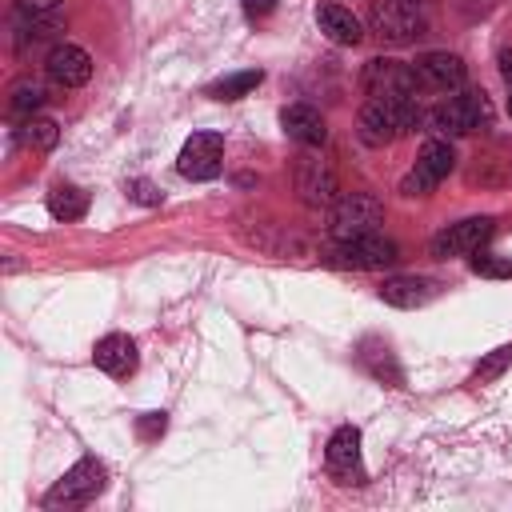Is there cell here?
Instances as JSON below:
<instances>
[{
    "instance_id": "obj_1",
    "label": "cell",
    "mask_w": 512,
    "mask_h": 512,
    "mask_svg": "<svg viewBox=\"0 0 512 512\" xmlns=\"http://www.w3.org/2000/svg\"><path fill=\"white\" fill-rule=\"evenodd\" d=\"M428 0H372L368 28L380 44H416L428 32Z\"/></svg>"
},
{
    "instance_id": "obj_12",
    "label": "cell",
    "mask_w": 512,
    "mask_h": 512,
    "mask_svg": "<svg viewBox=\"0 0 512 512\" xmlns=\"http://www.w3.org/2000/svg\"><path fill=\"white\" fill-rule=\"evenodd\" d=\"M468 184L472 188H508L512 184V140H492L476 148L468 164Z\"/></svg>"
},
{
    "instance_id": "obj_7",
    "label": "cell",
    "mask_w": 512,
    "mask_h": 512,
    "mask_svg": "<svg viewBox=\"0 0 512 512\" xmlns=\"http://www.w3.org/2000/svg\"><path fill=\"white\" fill-rule=\"evenodd\" d=\"M328 260L336 268H360V272H376V268H392L400 260L396 244L380 232H364V236H352V240H336Z\"/></svg>"
},
{
    "instance_id": "obj_29",
    "label": "cell",
    "mask_w": 512,
    "mask_h": 512,
    "mask_svg": "<svg viewBox=\"0 0 512 512\" xmlns=\"http://www.w3.org/2000/svg\"><path fill=\"white\" fill-rule=\"evenodd\" d=\"M64 0H16V8L20 12H32V16H48V12H56Z\"/></svg>"
},
{
    "instance_id": "obj_32",
    "label": "cell",
    "mask_w": 512,
    "mask_h": 512,
    "mask_svg": "<svg viewBox=\"0 0 512 512\" xmlns=\"http://www.w3.org/2000/svg\"><path fill=\"white\" fill-rule=\"evenodd\" d=\"M508 112H512V84H508Z\"/></svg>"
},
{
    "instance_id": "obj_27",
    "label": "cell",
    "mask_w": 512,
    "mask_h": 512,
    "mask_svg": "<svg viewBox=\"0 0 512 512\" xmlns=\"http://www.w3.org/2000/svg\"><path fill=\"white\" fill-rule=\"evenodd\" d=\"M128 196H132L136 204H160V200H164V192H160L152 180H128Z\"/></svg>"
},
{
    "instance_id": "obj_9",
    "label": "cell",
    "mask_w": 512,
    "mask_h": 512,
    "mask_svg": "<svg viewBox=\"0 0 512 512\" xmlns=\"http://www.w3.org/2000/svg\"><path fill=\"white\" fill-rule=\"evenodd\" d=\"M292 180H296V192L308 208H324V204H336L340 200V184H336V172L328 168V160H320L312 148L304 156H296V168H292Z\"/></svg>"
},
{
    "instance_id": "obj_17",
    "label": "cell",
    "mask_w": 512,
    "mask_h": 512,
    "mask_svg": "<svg viewBox=\"0 0 512 512\" xmlns=\"http://www.w3.org/2000/svg\"><path fill=\"white\" fill-rule=\"evenodd\" d=\"M280 124H284V132H288L296 144H304V148H320V144L328 140L324 116H320L312 104H288V108L280 112Z\"/></svg>"
},
{
    "instance_id": "obj_16",
    "label": "cell",
    "mask_w": 512,
    "mask_h": 512,
    "mask_svg": "<svg viewBox=\"0 0 512 512\" xmlns=\"http://www.w3.org/2000/svg\"><path fill=\"white\" fill-rule=\"evenodd\" d=\"M436 292H440V284L432 276H388L380 284V300L392 308H424Z\"/></svg>"
},
{
    "instance_id": "obj_26",
    "label": "cell",
    "mask_w": 512,
    "mask_h": 512,
    "mask_svg": "<svg viewBox=\"0 0 512 512\" xmlns=\"http://www.w3.org/2000/svg\"><path fill=\"white\" fill-rule=\"evenodd\" d=\"M472 272H480V276H512V260H500L492 252H480L472 260Z\"/></svg>"
},
{
    "instance_id": "obj_30",
    "label": "cell",
    "mask_w": 512,
    "mask_h": 512,
    "mask_svg": "<svg viewBox=\"0 0 512 512\" xmlns=\"http://www.w3.org/2000/svg\"><path fill=\"white\" fill-rule=\"evenodd\" d=\"M276 8V0H244V12L248 16H268Z\"/></svg>"
},
{
    "instance_id": "obj_13",
    "label": "cell",
    "mask_w": 512,
    "mask_h": 512,
    "mask_svg": "<svg viewBox=\"0 0 512 512\" xmlns=\"http://www.w3.org/2000/svg\"><path fill=\"white\" fill-rule=\"evenodd\" d=\"M412 68H416L420 88H432V92H444V96L460 92L464 80H468V68L456 52H424V56H416Z\"/></svg>"
},
{
    "instance_id": "obj_11",
    "label": "cell",
    "mask_w": 512,
    "mask_h": 512,
    "mask_svg": "<svg viewBox=\"0 0 512 512\" xmlns=\"http://www.w3.org/2000/svg\"><path fill=\"white\" fill-rule=\"evenodd\" d=\"M492 236V220L488 216H468V220H456L448 228H440L432 236V256L448 260V256H472L480 252V244Z\"/></svg>"
},
{
    "instance_id": "obj_14",
    "label": "cell",
    "mask_w": 512,
    "mask_h": 512,
    "mask_svg": "<svg viewBox=\"0 0 512 512\" xmlns=\"http://www.w3.org/2000/svg\"><path fill=\"white\" fill-rule=\"evenodd\" d=\"M324 460H328V472H332L340 484H364V468H360V428H352V424L336 428L332 440H328Z\"/></svg>"
},
{
    "instance_id": "obj_23",
    "label": "cell",
    "mask_w": 512,
    "mask_h": 512,
    "mask_svg": "<svg viewBox=\"0 0 512 512\" xmlns=\"http://www.w3.org/2000/svg\"><path fill=\"white\" fill-rule=\"evenodd\" d=\"M20 136H24V144H28L32 152H48V148H56V140H60V124L48 120V116H28L24 128H20Z\"/></svg>"
},
{
    "instance_id": "obj_18",
    "label": "cell",
    "mask_w": 512,
    "mask_h": 512,
    "mask_svg": "<svg viewBox=\"0 0 512 512\" xmlns=\"http://www.w3.org/2000/svg\"><path fill=\"white\" fill-rule=\"evenodd\" d=\"M92 360H96V368L108 372V376H128V372L136 368V344H132L124 332H108V336L96 340Z\"/></svg>"
},
{
    "instance_id": "obj_31",
    "label": "cell",
    "mask_w": 512,
    "mask_h": 512,
    "mask_svg": "<svg viewBox=\"0 0 512 512\" xmlns=\"http://www.w3.org/2000/svg\"><path fill=\"white\" fill-rule=\"evenodd\" d=\"M496 60H500V76H504V84H512V52L504 48V52H500Z\"/></svg>"
},
{
    "instance_id": "obj_8",
    "label": "cell",
    "mask_w": 512,
    "mask_h": 512,
    "mask_svg": "<svg viewBox=\"0 0 512 512\" xmlns=\"http://www.w3.org/2000/svg\"><path fill=\"white\" fill-rule=\"evenodd\" d=\"M452 168H456L452 144H448V140H424L420 152H416L412 172L400 180V192H404V196H428Z\"/></svg>"
},
{
    "instance_id": "obj_24",
    "label": "cell",
    "mask_w": 512,
    "mask_h": 512,
    "mask_svg": "<svg viewBox=\"0 0 512 512\" xmlns=\"http://www.w3.org/2000/svg\"><path fill=\"white\" fill-rule=\"evenodd\" d=\"M24 16H28V20L16 24V48L40 44V40H48V36L56 32V20H48V16H32V12H24Z\"/></svg>"
},
{
    "instance_id": "obj_25",
    "label": "cell",
    "mask_w": 512,
    "mask_h": 512,
    "mask_svg": "<svg viewBox=\"0 0 512 512\" xmlns=\"http://www.w3.org/2000/svg\"><path fill=\"white\" fill-rule=\"evenodd\" d=\"M512 364V344H500L496 352H488L480 364H476V372H472V380L476 384H492L496 376H504V368Z\"/></svg>"
},
{
    "instance_id": "obj_5",
    "label": "cell",
    "mask_w": 512,
    "mask_h": 512,
    "mask_svg": "<svg viewBox=\"0 0 512 512\" xmlns=\"http://www.w3.org/2000/svg\"><path fill=\"white\" fill-rule=\"evenodd\" d=\"M384 224V204L372 196V192H348L332 204V216H328V236L332 244L336 240H352V236H364V232H376Z\"/></svg>"
},
{
    "instance_id": "obj_28",
    "label": "cell",
    "mask_w": 512,
    "mask_h": 512,
    "mask_svg": "<svg viewBox=\"0 0 512 512\" xmlns=\"http://www.w3.org/2000/svg\"><path fill=\"white\" fill-rule=\"evenodd\" d=\"M136 428H140V436H144V440H152V436H160V432L168 428V420H164V412H144Z\"/></svg>"
},
{
    "instance_id": "obj_15",
    "label": "cell",
    "mask_w": 512,
    "mask_h": 512,
    "mask_svg": "<svg viewBox=\"0 0 512 512\" xmlns=\"http://www.w3.org/2000/svg\"><path fill=\"white\" fill-rule=\"evenodd\" d=\"M44 68H48V76H52L60 88H80V84H88V76H92V56H88L80 44H56V48L48 52Z\"/></svg>"
},
{
    "instance_id": "obj_3",
    "label": "cell",
    "mask_w": 512,
    "mask_h": 512,
    "mask_svg": "<svg viewBox=\"0 0 512 512\" xmlns=\"http://www.w3.org/2000/svg\"><path fill=\"white\" fill-rule=\"evenodd\" d=\"M420 124V104L416 100H368L356 116V136L368 148H384L400 136H408Z\"/></svg>"
},
{
    "instance_id": "obj_20",
    "label": "cell",
    "mask_w": 512,
    "mask_h": 512,
    "mask_svg": "<svg viewBox=\"0 0 512 512\" xmlns=\"http://www.w3.org/2000/svg\"><path fill=\"white\" fill-rule=\"evenodd\" d=\"M48 212H52V220L72 224V220H80V216L88 212V192L76 188V184H52V192H48Z\"/></svg>"
},
{
    "instance_id": "obj_21",
    "label": "cell",
    "mask_w": 512,
    "mask_h": 512,
    "mask_svg": "<svg viewBox=\"0 0 512 512\" xmlns=\"http://www.w3.org/2000/svg\"><path fill=\"white\" fill-rule=\"evenodd\" d=\"M44 100H48V92H44V84L40 80H32V76H20L12 88H8V112L12 116H32L36 108H44Z\"/></svg>"
},
{
    "instance_id": "obj_2",
    "label": "cell",
    "mask_w": 512,
    "mask_h": 512,
    "mask_svg": "<svg viewBox=\"0 0 512 512\" xmlns=\"http://www.w3.org/2000/svg\"><path fill=\"white\" fill-rule=\"evenodd\" d=\"M492 100L480 92V88H460V92H448L432 112H428V124L440 132V136H472V132H484L492 128Z\"/></svg>"
},
{
    "instance_id": "obj_19",
    "label": "cell",
    "mask_w": 512,
    "mask_h": 512,
    "mask_svg": "<svg viewBox=\"0 0 512 512\" xmlns=\"http://www.w3.org/2000/svg\"><path fill=\"white\" fill-rule=\"evenodd\" d=\"M316 24H320V32H324L332 44H344V48H352V44L364 40L360 20H356L348 8H340V4H320V8H316Z\"/></svg>"
},
{
    "instance_id": "obj_4",
    "label": "cell",
    "mask_w": 512,
    "mask_h": 512,
    "mask_svg": "<svg viewBox=\"0 0 512 512\" xmlns=\"http://www.w3.org/2000/svg\"><path fill=\"white\" fill-rule=\"evenodd\" d=\"M360 88L368 92V100H416L420 80H416L412 64L392 60V56H376V60L364 64Z\"/></svg>"
},
{
    "instance_id": "obj_22",
    "label": "cell",
    "mask_w": 512,
    "mask_h": 512,
    "mask_svg": "<svg viewBox=\"0 0 512 512\" xmlns=\"http://www.w3.org/2000/svg\"><path fill=\"white\" fill-rule=\"evenodd\" d=\"M260 80H264L260 68H244V72H232V76L216 80V84L208 88V96H216V100H240V96H248Z\"/></svg>"
},
{
    "instance_id": "obj_6",
    "label": "cell",
    "mask_w": 512,
    "mask_h": 512,
    "mask_svg": "<svg viewBox=\"0 0 512 512\" xmlns=\"http://www.w3.org/2000/svg\"><path fill=\"white\" fill-rule=\"evenodd\" d=\"M104 476H108V472H104L100 460H92V456L76 460V464L48 488L44 508H80V504H88L92 496L104 492Z\"/></svg>"
},
{
    "instance_id": "obj_10",
    "label": "cell",
    "mask_w": 512,
    "mask_h": 512,
    "mask_svg": "<svg viewBox=\"0 0 512 512\" xmlns=\"http://www.w3.org/2000/svg\"><path fill=\"white\" fill-rule=\"evenodd\" d=\"M220 160H224V136L192 132L176 156V168L184 180H212V176H220Z\"/></svg>"
}]
</instances>
